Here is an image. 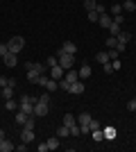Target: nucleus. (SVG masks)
<instances>
[{
    "instance_id": "44",
    "label": "nucleus",
    "mask_w": 136,
    "mask_h": 152,
    "mask_svg": "<svg viewBox=\"0 0 136 152\" xmlns=\"http://www.w3.org/2000/svg\"><path fill=\"white\" fill-rule=\"evenodd\" d=\"M111 66H113V70H118V68H120V59H113V61H111Z\"/></svg>"
},
{
    "instance_id": "38",
    "label": "nucleus",
    "mask_w": 136,
    "mask_h": 152,
    "mask_svg": "<svg viewBox=\"0 0 136 152\" xmlns=\"http://www.w3.org/2000/svg\"><path fill=\"white\" fill-rule=\"evenodd\" d=\"M125 45H127V43H123V41H118V43H116V50L120 52V55H125Z\"/></svg>"
},
{
    "instance_id": "37",
    "label": "nucleus",
    "mask_w": 136,
    "mask_h": 152,
    "mask_svg": "<svg viewBox=\"0 0 136 152\" xmlns=\"http://www.w3.org/2000/svg\"><path fill=\"white\" fill-rule=\"evenodd\" d=\"M116 43H118L116 37H109V39H107V48H116Z\"/></svg>"
},
{
    "instance_id": "26",
    "label": "nucleus",
    "mask_w": 136,
    "mask_h": 152,
    "mask_svg": "<svg viewBox=\"0 0 136 152\" xmlns=\"http://www.w3.org/2000/svg\"><path fill=\"white\" fill-rule=\"evenodd\" d=\"M118 14H123V5H120V2H113V5H111V16H118Z\"/></svg>"
},
{
    "instance_id": "39",
    "label": "nucleus",
    "mask_w": 136,
    "mask_h": 152,
    "mask_svg": "<svg viewBox=\"0 0 136 152\" xmlns=\"http://www.w3.org/2000/svg\"><path fill=\"white\" fill-rule=\"evenodd\" d=\"M7 52H9V48H7V43H0V57H5Z\"/></svg>"
},
{
    "instance_id": "45",
    "label": "nucleus",
    "mask_w": 136,
    "mask_h": 152,
    "mask_svg": "<svg viewBox=\"0 0 136 152\" xmlns=\"http://www.w3.org/2000/svg\"><path fill=\"white\" fill-rule=\"evenodd\" d=\"M7 82H9V77H2V75H0V86H7Z\"/></svg>"
},
{
    "instance_id": "18",
    "label": "nucleus",
    "mask_w": 136,
    "mask_h": 152,
    "mask_svg": "<svg viewBox=\"0 0 136 152\" xmlns=\"http://www.w3.org/2000/svg\"><path fill=\"white\" fill-rule=\"evenodd\" d=\"M61 48H64L66 52H71V55H75V52H77V43H73V41H66Z\"/></svg>"
},
{
    "instance_id": "27",
    "label": "nucleus",
    "mask_w": 136,
    "mask_h": 152,
    "mask_svg": "<svg viewBox=\"0 0 136 152\" xmlns=\"http://www.w3.org/2000/svg\"><path fill=\"white\" fill-rule=\"evenodd\" d=\"M91 136H93L95 141H102V139H104V129H102V127H100V129H93V132H91Z\"/></svg>"
},
{
    "instance_id": "9",
    "label": "nucleus",
    "mask_w": 136,
    "mask_h": 152,
    "mask_svg": "<svg viewBox=\"0 0 136 152\" xmlns=\"http://www.w3.org/2000/svg\"><path fill=\"white\" fill-rule=\"evenodd\" d=\"M64 73H66V70L61 68L59 64H55V66H50V77H52V80H57V82H59V80L64 77Z\"/></svg>"
},
{
    "instance_id": "17",
    "label": "nucleus",
    "mask_w": 136,
    "mask_h": 152,
    "mask_svg": "<svg viewBox=\"0 0 136 152\" xmlns=\"http://www.w3.org/2000/svg\"><path fill=\"white\" fill-rule=\"evenodd\" d=\"M107 30H109V34H111V37H118V34L123 32V30H120V23H116V20H113V23H111V25L107 27Z\"/></svg>"
},
{
    "instance_id": "43",
    "label": "nucleus",
    "mask_w": 136,
    "mask_h": 152,
    "mask_svg": "<svg viewBox=\"0 0 136 152\" xmlns=\"http://www.w3.org/2000/svg\"><path fill=\"white\" fill-rule=\"evenodd\" d=\"M104 73H113V66H111V61H109V64H104Z\"/></svg>"
},
{
    "instance_id": "12",
    "label": "nucleus",
    "mask_w": 136,
    "mask_h": 152,
    "mask_svg": "<svg viewBox=\"0 0 136 152\" xmlns=\"http://www.w3.org/2000/svg\"><path fill=\"white\" fill-rule=\"evenodd\" d=\"M12 150H14V141H9L5 136V139L0 141V152H12Z\"/></svg>"
},
{
    "instance_id": "5",
    "label": "nucleus",
    "mask_w": 136,
    "mask_h": 152,
    "mask_svg": "<svg viewBox=\"0 0 136 152\" xmlns=\"http://www.w3.org/2000/svg\"><path fill=\"white\" fill-rule=\"evenodd\" d=\"M89 123H91V114H89V111H82V114L77 116V125H79V129H82V134H89L91 132Z\"/></svg>"
},
{
    "instance_id": "41",
    "label": "nucleus",
    "mask_w": 136,
    "mask_h": 152,
    "mask_svg": "<svg viewBox=\"0 0 136 152\" xmlns=\"http://www.w3.org/2000/svg\"><path fill=\"white\" fill-rule=\"evenodd\" d=\"M39 100H41V102H48V104H50V95L43 93V95H39Z\"/></svg>"
},
{
    "instance_id": "21",
    "label": "nucleus",
    "mask_w": 136,
    "mask_h": 152,
    "mask_svg": "<svg viewBox=\"0 0 136 152\" xmlns=\"http://www.w3.org/2000/svg\"><path fill=\"white\" fill-rule=\"evenodd\" d=\"M123 9L125 12H136V2L134 0H123Z\"/></svg>"
},
{
    "instance_id": "16",
    "label": "nucleus",
    "mask_w": 136,
    "mask_h": 152,
    "mask_svg": "<svg viewBox=\"0 0 136 152\" xmlns=\"http://www.w3.org/2000/svg\"><path fill=\"white\" fill-rule=\"evenodd\" d=\"M95 61L102 64V66H104V64H109V61H111V59H109V52H104V50L97 52V55H95Z\"/></svg>"
},
{
    "instance_id": "22",
    "label": "nucleus",
    "mask_w": 136,
    "mask_h": 152,
    "mask_svg": "<svg viewBox=\"0 0 136 152\" xmlns=\"http://www.w3.org/2000/svg\"><path fill=\"white\" fill-rule=\"evenodd\" d=\"M118 41H123V43H129V41H132V39H134V37H132V34H129V32H120V34H118Z\"/></svg>"
},
{
    "instance_id": "30",
    "label": "nucleus",
    "mask_w": 136,
    "mask_h": 152,
    "mask_svg": "<svg viewBox=\"0 0 136 152\" xmlns=\"http://www.w3.org/2000/svg\"><path fill=\"white\" fill-rule=\"evenodd\" d=\"M5 109H9V111H14V109H18V104L14 102V98H9V100H5Z\"/></svg>"
},
{
    "instance_id": "49",
    "label": "nucleus",
    "mask_w": 136,
    "mask_h": 152,
    "mask_svg": "<svg viewBox=\"0 0 136 152\" xmlns=\"http://www.w3.org/2000/svg\"><path fill=\"white\" fill-rule=\"evenodd\" d=\"M134 43H136V37H134Z\"/></svg>"
},
{
    "instance_id": "40",
    "label": "nucleus",
    "mask_w": 136,
    "mask_h": 152,
    "mask_svg": "<svg viewBox=\"0 0 136 152\" xmlns=\"http://www.w3.org/2000/svg\"><path fill=\"white\" fill-rule=\"evenodd\" d=\"M55 64H59V59H57V55H52L50 59H48V68H50V66H55Z\"/></svg>"
},
{
    "instance_id": "36",
    "label": "nucleus",
    "mask_w": 136,
    "mask_h": 152,
    "mask_svg": "<svg viewBox=\"0 0 136 152\" xmlns=\"http://www.w3.org/2000/svg\"><path fill=\"white\" fill-rule=\"evenodd\" d=\"M36 84H39V86H43V89L48 86V77H45V73H43V75L39 77V80H36Z\"/></svg>"
},
{
    "instance_id": "25",
    "label": "nucleus",
    "mask_w": 136,
    "mask_h": 152,
    "mask_svg": "<svg viewBox=\"0 0 136 152\" xmlns=\"http://www.w3.org/2000/svg\"><path fill=\"white\" fill-rule=\"evenodd\" d=\"M2 98H5V100L14 98V86H2Z\"/></svg>"
},
{
    "instance_id": "47",
    "label": "nucleus",
    "mask_w": 136,
    "mask_h": 152,
    "mask_svg": "<svg viewBox=\"0 0 136 152\" xmlns=\"http://www.w3.org/2000/svg\"><path fill=\"white\" fill-rule=\"evenodd\" d=\"M5 136H7V134H5V129H0V141L5 139Z\"/></svg>"
},
{
    "instance_id": "20",
    "label": "nucleus",
    "mask_w": 136,
    "mask_h": 152,
    "mask_svg": "<svg viewBox=\"0 0 136 152\" xmlns=\"http://www.w3.org/2000/svg\"><path fill=\"white\" fill-rule=\"evenodd\" d=\"M57 136H59V139H66V136H71V127H68V125L59 127V129H57Z\"/></svg>"
},
{
    "instance_id": "31",
    "label": "nucleus",
    "mask_w": 136,
    "mask_h": 152,
    "mask_svg": "<svg viewBox=\"0 0 136 152\" xmlns=\"http://www.w3.org/2000/svg\"><path fill=\"white\" fill-rule=\"evenodd\" d=\"M107 52H109V59H111V61H113V59H120V52H118L116 48H109Z\"/></svg>"
},
{
    "instance_id": "33",
    "label": "nucleus",
    "mask_w": 136,
    "mask_h": 152,
    "mask_svg": "<svg viewBox=\"0 0 136 152\" xmlns=\"http://www.w3.org/2000/svg\"><path fill=\"white\" fill-rule=\"evenodd\" d=\"M95 5H97V0H84V7H86V12L95 9Z\"/></svg>"
},
{
    "instance_id": "13",
    "label": "nucleus",
    "mask_w": 136,
    "mask_h": 152,
    "mask_svg": "<svg viewBox=\"0 0 136 152\" xmlns=\"http://www.w3.org/2000/svg\"><path fill=\"white\" fill-rule=\"evenodd\" d=\"M64 80H66V82H77V80H79V75H77V73H75V70H73V68H68V70H66V73H64Z\"/></svg>"
},
{
    "instance_id": "15",
    "label": "nucleus",
    "mask_w": 136,
    "mask_h": 152,
    "mask_svg": "<svg viewBox=\"0 0 136 152\" xmlns=\"http://www.w3.org/2000/svg\"><path fill=\"white\" fill-rule=\"evenodd\" d=\"M102 129H104V139H107V141H113V139L118 136L116 127H102Z\"/></svg>"
},
{
    "instance_id": "29",
    "label": "nucleus",
    "mask_w": 136,
    "mask_h": 152,
    "mask_svg": "<svg viewBox=\"0 0 136 152\" xmlns=\"http://www.w3.org/2000/svg\"><path fill=\"white\" fill-rule=\"evenodd\" d=\"M45 89H48V91H57V89H59V82L50 77V80H48V86H45Z\"/></svg>"
},
{
    "instance_id": "46",
    "label": "nucleus",
    "mask_w": 136,
    "mask_h": 152,
    "mask_svg": "<svg viewBox=\"0 0 136 152\" xmlns=\"http://www.w3.org/2000/svg\"><path fill=\"white\" fill-rule=\"evenodd\" d=\"M16 150H18V152H25V150H27V143H23V145H16Z\"/></svg>"
},
{
    "instance_id": "28",
    "label": "nucleus",
    "mask_w": 136,
    "mask_h": 152,
    "mask_svg": "<svg viewBox=\"0 0 136 152\" xmlns=\"http://www.w3.org/2000/svg\"><path fill=\"white\" fill-rule=\"evenodd\" d=\"M48 143V150H57L59 148V136H55V139H50V141H45Z\"/></svg>"
},
{
    "instance_id": "32",
    "label": "nucleus",
    "mask_w": 136,
    "mask_h": 152,
    "mask_svg": "<svg viewBox=\"0 0 136 152\" xmlns=\"http://www.w3.org/2000/svg\"><path fill=\"white\" fill-rule=\"evenodd\" d=\"M59 89H64V91H68V93H71V82H66L64 77H61V80H59Z\"/></svg>"
},
{
    "instance_id": "14",
    "label": "nucleus",
    "mask_w": 136,
    "mask_h": 152,
    "mask_svg": "<svg viewBox=\"0 0 136 152\" xmlns=\"http://www.w3.org/2000/svg\"><path fill=\"white\" fill-rule=\"evenodd\" d=\"M91 73H93V70H91V66H86V64H84V66H82V68L77 70L79 80H89V77H91Z\"/></svg>"
},
{
    "instance_id": "24",
    "label": "nucleus",
    "mask_w": 136,
    "mask_h": 152,
    "mask_svg": "<svg viewBox=\"0 0 136 152\" xmlns=\"http://www.w3.org/2000/svg\"><path fill=\"white\" fill-rule=\"evenodd\" d=\"M75 123H77V116H73V114H66L64 116V125L71 127V125H75Z\"/></svg>"
},
{
    "instance_id": "48",
    "label": "nucleus",
    "mask_w": 136,
    "mask_h": 152,
    "mask_svg": "<svg viewBox=\"0 0 136 152\" xmlns=\"http://www.w3.org/2000/svg\"><path fill=\"white\" fill-rule=\"evenodd\" d=\"M113 2H120V0H113Z\"/></svg>"
},
{
    "instance_id": "42",
    "label": "nucleus",
    "mask_w": 136,
    "mask_h": 152,
    "mask_svg": "<svg viewBox=\"0 0 136 152\" xmlns=\"http://www.w3.org/2000/svg\"><path fill=\"white\" fill-rule=\"evenodd\" d=\"M127 109H129V111H134V109H136V102H134V98H132V100L127 102Z\"/></svg>"
},
{
    "instance_id": "8",
    "label": "nucleus",
    "mask_w": 136,
    "mask_h": 152,
    "mask_svg": "<svg viewBox=\"0 0 136 152\" xmlns=\"http://www.w3.org/2000/svg\"><path fill=\"white\" fill-rule=\"evenodd\" d=\"M2 61H5L7 68H14V66L18 64V57H16V52H7L5 57H2Z\"/></svg>"
},
{
    "instance_id": "19",
    "label": "nucleus",
    "mask_w": 136,
    "mask_h": 152,
    "mask_svg": "<svg viewBox=\"0 0 136 152\" xmlns=\"http://www.w3.org/2000/svg\"><path fill=\"white\" fill-rule=\"evenodd\" d=\"M27 118H30V114H25V111H16V123H18V125H25V121Z\"/></svg>"
},
{
    "instance_id": "50",
    "label": "nucleus",
    "mask_w": 136,
    "mask_h": 152,
    "mask_svg": "<svg viewBox=\"0 0 136 152\" xmlns=\"http://www.w3.org/2000/svg\"><path fill=\"white\" fill-rule=\"evenodd\" d=\"M134 114H136V109H134Z\"/></svg>"
},
{
    "instance_id": "10",
    "label": "nucleus",
    "mask_w": 136,
    "mask_h": 152,
    "mask_svg": "<svg viewBox=\"0 0 136 152\" xmlns=\"http://www.w3.org/2000/svg\"><path fill=\"white\" fill-rule=\"evenodd\" d=\"M97 23H100V27H104V30H107V27H109L111 23H113V18H111L109 14L104 12V14H100V18H97Z\"/></svg>"
},
{
    "instance_id": "3",
    "label": "nucleus",
    "mask_w": 136,
    "mask_h": 152,
    "mask_svg": "<svg viewBox=\"0 0 136 152\" xmlns=\"http://www.w3.org/2000/svg\"><path fill=\"white\" fill-rule=\"evenodd\" d=\"M39 98H30V95H20V102H18V109L20 111H25V114L32 116L34 114V104H36Z\"/></svg>"
},
{
    "instance_id": "34",
    "label": "nucleus",
    "mask_w": 136,
    "mask_h": 152,
    "mask_svg": "<svg viewBox=\"0 0 136 152\" xmlns=\"http://www.w3.org/2000/svg\"><path fill=\"white\" fill-rule=\"evenodd\" d=\"M100 127H102V125H100V121L91 118V123H89V129H91V132H93V129H100Z\"/></svg>"
},
{
    "instance_id": "23",
    "label": "nucleus",
    "mask_w": 136,
    "mask_h": 152,
    "mask_svg": "<svg viewBox=\"0 0 136 152\" xmlns=\"http://www.w3.org/2000/svg\"><path fill=\"white\" fill-rule=\"evenodd\" d=\"M97 18H100V14H97L95 9H91V12H86V20H91V23H97Z\"/></svg>"
},
{
    "instance_id": "7",
    "label": "nucleus",
    "mask_w": 136,
    "mask_h": 152,
    "mask_svg": "<svg viewBox=\"0 0 136 152\" xmlns=\"http://www.w3.org/2000/svg\"><path fill=\"white\" fill-rule=\"evenodd\" d=\"M20 141H23V143H32V141H34V127H23Z\"/></svg>"
},
{
    "instance_id": "11",
    "label": "nucleus",
    "mask_w": 136,
    "mask_h": 152,
    "mask_svg": "<svg viewBox=\"0 0 136 152\" xmlns=\"http://www.w3.org/2000/svg\"><path fill=\"white\" fill-rule=\"evenodd\" d=\"M71 93H75V95L84 93V80H77V82H73V84H71Z\"/></svg>"
},
{
    "instance_id": "51",
    "label": "nucleus",
    "mask_w": 136,
    "mask_h": 152,
    "mask_svg": "<svg viewBox=\"0 0 136 152\" xmlns=\"http://www.w3.org/2000/svg\"><path fill=\"white\" fill-rule=\"evenodd\" d=\"M134 102H136V98H134Z\"/></svg>"
},
{
    "instance_id": "35",
    "label": "nucleus",
    "mask_w": 136,
    "mask_h": 152,
    "mask_svg": "<svg viewBox=\"0 0 136 152\" xmlns=\"http://www.w3.org/2000/svg\"><path fill=\"white\" fill-rule=\"evenodd\" d=\"M82 134V129H79V125L75 123V125H71V136H79Z\"/></svg>"
},
{
    "instance_id": "2",
    "label": "nucleus",
    "mask_w": 136,
    "mask_h": 152,
    "mask_svg": "<svg viewBox=\"0 0 136 152\" xmlns=\"http://www.w3.org/2000/svg\"><path fill=\"white\" fill-rule=\"evenodd\" d=\"M55 55H57V59H59V66H61L64 70L73 68V64H75V55H71V52H66L64 48H59V50L55 52Z\"/></svg>"
},
{
    "instance_id": "1",
    "label": "nucleus",
    "mask_w": 136,
    "mask_h": 152,
    "mask_svg": "<svg viewBox=\"0 0 136 152\" xmlns=\"http://www.w3.org/2000/svg\"><path fill=\"white\" fill-rule=\"evenodd\" d=\"M25 68H27V80L36 84V80H39L43 73H48V64H36V61L32 64V61H27Z\"/></svg>"
},
{
    "instance_id": "4",
    "label": "nucleus",
    "mask_w": 136,
    "mask_h": 152,
    "mask_svg": "<svg viewBox=\"0 0 136 152\" xmlns=\"http://www.w3.org/2000/svg\"><path fill=\"white\" fill-rule=\"evenodd\" d=\"M7 48H9V52H16V55H18V52L25 48V39L23 37H12L7 41Z\"/></svg>"
},
{
    "instance_id": "6",
    "label": "nucleus",
    "mask_w": 136,
    "mask_h": 152,
    "mask_svg": "<svg viewBox=\"0 0 136 152\" xmlns=\"http://www.w3.org/2000/svg\"><path fill=\"white\" fill-rule=\"evenodd\" d=\"M48 111H50V104H48V102H41V100H36V104H34V116L43 118V116H48Z\"/></svg>"
}]
</instances>
